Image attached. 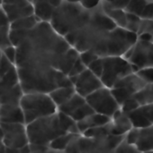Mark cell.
<instances>
[{"instance_id": "db71d44e", "label": "cell", "mask_w": 153, "mask_h": 153, "mask_svg": "<svg viewBox=\"0 0 153 153\" xmlns=\"http://www.w3.org/2000/svg\"><path fill=\"white\" fill-rule=\"evenodd\" d=\"M29 1H32V0H29Z\"/></svg>"}, {"instance_id": "f5cc1de1", "label": "cell", "mask_w": 153, "mask_h": 153, "mask_svg": "<svg viewBox=\"0 0 153 153\" xmlns=\"http://www.w3.org/2000/svg\"><path fill=\"white\" fill-rule=\"evenodd\" d=\"M147 1H149V2H150V1H153V0H147Z\"/></svg>"}, {"instance_id": "cb8c5ba5", "label": "cell", "mask_w": 153, "mask_h": 153, "mask_svg": "<svg viewBox=\"0 0 153 153\" xmlns=\"http://www.w3.org/2000/svg\"><path fill=\"white\" fill-rule=\"evenodd\" d=\"M39 22L40 21L34 15L28 16L25 18H22V19L16 20V21L11 22L10 30L27 32L30 30H32L33 27H35Z\"/></svg>"}, {"instance_id": "484cf974", "label": "cell", "mask_w": 153, "mask_h": 153, "mask_svg": "<svg viewBox=\"0 0 153 153\" xmlns=\"http://www.w3.org/2000/svg\"><path fill=\"white\" fill-rule=\"evenodd\" d=\"M127 117H128L133 128H137V129L141 130V129H144V128H147L151 126L150 121L147 119V117L142 113L141 107L139 108L133 110V112L127 114Z\"/></svg>"}, {"instance_id": "3957f363", "label": "cell", "mask_w": 153, "mask_h": 153, "mask_svg": "<svg viewBox=\"0 0 153 153\" xmlns=\"http://www.w3.org/2000/svg\"><path fill=\"white\" fill-rule=\"evenodd\" d=\"M89 9L85 8L80 4L71 3L66 0L55 9L50 24L62 37H65L85 21Z\"/></svg>"}, {"instance_id": "e575fe53", "label": "cell", "mask_w": 153, "mask_h": 153, "mask_svg": "<svg viewBox=\"0 0 153 153\" xmlns=\"http://www.w3.org/2000/svg\"><path fill=\"white\" fill-rule=\"evenodd\" d=\"M140 34H148L153 40V19H142L141 26L137 32V35Z\"/></svg>"}, {"instance_id": "f35d334b", "label": "cell", "mask_w": 153, "mask_h": 153, "mask_svg": "<svg viewBox=\"0 0 153 153\" xmlns=\"http://www.w3.org/2000/svg\"><path fill=\"white\" fill-rule=\"evenodd\" d=\"M86 69H87V66L81 62V60L78 57V59L76 61V63L73 65L72 68L70 69L69 73L68 74V77H75V76H78L82 72H84Z\"/></svg>"}, {"instance_id": "b9f144b4", "label": "cell", "mask_w": 153, "mask_h": 153, "mask_svg": "<svg viewBox=\"0 0 153 153\" xmlns=\"http://www.w3.org/2000/svg\"><path fill=\"white\" fill-rule=\"evenodd\" d=\"M66 1L71 3H78L87 9H92L99 5L102 0H66Z\"/></svg>"}, {"instance_id": "603a6c76", "label": "cell", "mask_w": 153, "mask_h": 153, "mask_svg": "<svg viewBox=\"0 0 153 153\" xmlns=\"http://www.w3.org/2000/svg\"><path fill=\"white\" fill-rule=\"evenodd\" d=\"M85 103H86V99L78 95V93H75L69 100H67L65 103L58 107V111L67 116H70L74 111H76L78 108H80Z\"/></svg>"}, {"instance_id": "2e32d148", "label": "cell", "mask_w": 153, "mask_h": 153, "mask_svg": "<svg viewBox=\"0 0 153 153\" xmlns=\"http://www.w3.org/2000/svg\"><path fill=\"white\" fill-rule=\"evenodd\" d=\"M145 85H146V83L135 73H133V74L122 78L121 80H119L114 85L113 88H118V87L126 88L127 90L132 91L133 94H135L139 91H141Z\"/></svg>"}, {"instance_id": "7bdbcfd3", "label": "cell", "mask_w": 153, "mask_h": 153, "mask_svg": "<svg viewBox=\"0 0 153 153\" xmlns=\"http://www.w3.org/2000/svg\"><path fill=\"white\" fill-rule=\"evenodd\" d=\"M142 19H153V1L148 2L142 13L141 14Z\"/></svg>"}, {"instance_id": "ee69618b", "label": "cell", "mask_w": 153, "mask_h": 153, "mask_svg": "<svg viewBox=\"0 0 153 153\" xmlns=\"http://www.w3.org/2000/svg\"><path fill=\"white\" fill-rule=\"evenodd\" d=\"M141 109L142 113L144 114V116L147 117V119L150 121V123L153 125V103L145 105V106H142Z\"/></svg>"}, {"instance_id": "f907efd6", "label": "cell", "mask_w": 153, "mask_h": 153, "mask_svg": "<svg viewBox=\"0 0 153 153\" xmlns=\"http://www.w3.org/2000/svg\"><path fill=\"white\" fill-rule=\"evenodd\" d=\"M142 153H153V151H148V152H143Z\"/></svg>"}, {"instance_id": "8992f818", "label": "cell", "mask_w": 153, "mask_h": 153, "mask_svg": "<svg viewBox=\"0 0 153 153\" xmlns=\"http://www.w3.org/2000/svg\"><path fill=\"white\" fill-rule=\"evenodd\" d=\"M103 72L100 77L104 87L112 89L122 78L133 73L132 65L124 56L102 57Z\"/></svg>"}, {"instance_id": "1f68e13d", "label": "cell", "mask_w": 153, "mask_h": 153, "mask_svg": "<svg viewBox=\"0 0 153 153\" xmlns=\"http://www.w3.org/2000/svg\"><path fill=\"white\" fill-rule=\"evenodd\" d=\"M142 22V18L136 14L126 13V23L124 29L127 30L137 34Z\"/></svg>"}, {"instance_id": "4dcf8cb0", "label": "cell", "mask_w": 153, "mask_h": 153, "mask_svg": "<svg viewBox=\"0 0 153 153\" xmlns=\"http://www.w3.org/2000/svg\"><path fill=\"white\" fill-rule=\"evenodd\" d=\"M94 113H95V111L93 110V108L86 102L84 105H82L80 108H78L76 111H74L69 117L75 122H79V121L85 119L86 117L93 115Z\"/></svg>"}, {"instance_id": "8d00e7d4", "label": "cell", "mask_w": 153, "mask_h": 153, "mask_svg": "<svg viewBox=\"0 0 153 153\" xmlns=\"http://www.w3.org/2000/svg\"><path fill=\"white\" fill-rule=\"evenodd\" d=\"M87 69L90 72H92L96 76H97L100 79L101 74H102V72H103V61H102V57H98L95 61H93L87 66Z\"/></svg>"}, {"instance_id": "5b68a950", "label": "cell", "mask_w": 153, "mask_h": 153, "mask_svg": "<svg viewBox=\"0 0 153 153\" xmlns=\"http://www.w3.org/2000/svg\"><path fill=\"white\" fill-rule=\"evenodd\" d=\"M19 107L22 109L24 125H28L39 118L57 113V106L47 93H23Z\"/></svg>"}, {"instance_id": "6da1fadb", "label": "cell", "mask_w": 153, "mask_h": 153, "mask_svg": "<svg viewBox=\"0 0 153 153\" xmlns=\"http://www.w3.org/2000/svg\"><path fill=\"white\" fill-rule=\"evenodd\" d=\"M72 47L50 22H39L15 46L16 68L59 71L61 59Z\"/></svg>"}, {"instance_id": "d4e9b609", "label": "cell", "mask_w": 153, "mask_h": 153, "mask_svg": "<svg viewBox=\"0 0 153 153\" xmlns=\"http://www.w3.org/2000/svg\"><path fill=\"white\" fill-rule=\"evenodd\" d=\"M23 91L20 83L0 96V105H19Z\"/></svg>"}, {"instance_id": "bcb514c9", "label": "cell", "mask_w": 153, "mask_h": 153, "mask_svg": "<svg viewBox=\"0 0 153 153\" xmlns=\"http://www.w3.org/2000/svg\"><path fill=\"white\" fill-rule=\"evenodd\" d=\"M5 153H31L29 144L19 149H14V148H5Z\"/></svg>"}, {"instance_id": "836d02e7", "label": "cell", "mask_w": 153, "mask_h": 153, "mask_svg": "<svg viewBox=\"0 0 153 153\" xmlns=\"http://www.w3.org/2000/svg\"><path fill=\"white\" fill-rule=\"evenodd\" d=\"M140 107H141V106H140V104L137 102V100H136L133 97H132V98H130L129 100H127L126 101H124V102L120 106V110H121L124 114L127 115V114L133 112V110L139 108Z\"/></svg>"}, {"instance_id": "60d3db41", "label": "cell", "mask_w": 153, "mask_h": 153, "mask_svg": "<svg viewBox=\"0 0 153 153\" xmlns=\"http://www.w3.org/2000/svg\"><path fill=\"white\" fill-rule=\"evenodd\" d=\"M2 54L5 56V57L10 62L12 63L14 65V63H15V58H16V49H15V47H14L13 45L5 48V49H3L2 51Z\"/></svg>"}, {"instance_id": "4fadbf2b", "label": "cell", "mask_w": 153, "mask_h": 153, "mask_svg": "<svg viewBox=\"0 0 153 153\" xmlns=\"http://www.w3.org/2000/svg\"><path fill=\"white\" fill-rule=\"evenodd\" d=\"M0 123L24 124V118L19 105H0Z\"/></svg>"}, {"instance_id": "f1b7e54d", "label": "cell", "mask_w": 153, "mask_h": 153, "mask_svg": "<svg viewBox=\"0 0 153 153\" xmlns=\"http://www.w3.org/2000/svg\"><path fill=\"white\" fill-rule=\"evenodd\" d=\"M82 134L86 138H92V139L107 136L110 134V123L108 125L104 126L90 128V129L85 131Z\"/></svg>"}, {"instance_id": "c3c4849f", "label": "cell", "mask_w": 153, "mask_h": 153, "mask_svg": "<svg viewBox=\"0 0 153 153\" xmlns=\"http://www.w3.org/2000/svg\"><path fill=\"white\" fill-rule=\"evenodd\" d=\"M46 153H64V152H59V151H54V150H51L49 148V150L47 151Z\"/></svg>"}, {"instance_id": "7c38bea8", "label": "cell", "mask_w": 153, "mask_h": 153, "mask_svg": "<svg viewBox=\"0 0 153 153\" xmlns=\"http://www.w3.org/2000/svg\"><path fill=\"white\" fill-rule=\"evenodd\" d=\"M133 126L127 117L120 109L115 112L112 117L110 123V134L115 136H124L131 129Z\"/></svg>"}, {"instance_id": "f6af8a7d", "label": "cell", "mask_w": 153, "mask_h": 153, "mask_svg": "<svg viewBox=\"0 0 153 153\" xmlns=\"http://www.w3.org/2000/svg\"><path fill=\"white\" fill-rule=\"evenodd\" d=\"M130 0H114L113 3L108 4L110 6L114 7V8H118V9H122L124 10L126 8V6L128 5Z\"/></svg>"}, {"instance_id": "8fae6325", "label": "cell", "mask_w": 153, "mask_h": 153, "mask_svg": "<svg viewBox=\"0 0 153 153\" xmlns=\"http://www.w3.org/2000/svg\"><path fill=\"white\" fill-rule=\"evenodd\" d=\"M1 7L10 22L33 15V7L29 0H3Z\"/></svg>"}, {"instance_id": "7dc6e473", "label": "cell", "mask_w": 153, "mask_h": 153, "mask_svg": "<svg viewBox=\"0 0 153 153\" xmlns=\"http://www.w3.org/2000/svg\"><path fill=\"white\" fill-rule=\"evenodd\" d=\"M3 137H4V134H3V130L0 126V146H4L3 144Z\"/></svg>"}, {"instance_id": "5bb4252c", "label": "cell", "mask_w": 153, "mask_h": 153, "mask_svg": "<svg viewBox=\"0 0 153 153\" xmlns=\"http://www.w3.org/2000/svg\"><path fill=\"white\" fill-rule=\"evenodd\" d=\"M112 118L101 114L94 113L93 115L86 117L85 119L77 122V126L78 129L79 134H83L85 131L90 129V128H95L98 126H104L106 125H108L111 123Z\"/></svg>"}, {"instance_id": "83f0119b", "label": "cell", "mask_w": 153, "mask_h": 153, "mask_svg": "<svg viewBox=\"0 0 153 153\" xmlns=\"http://www.w3.org/2000/svg\"><path fill=\"white\" fill-rule=\"evenodd\" d=\"M57 113H58L60 126L66 133H72V134H80L78 132V126H77V122H75L69 116L62 114L59 111Z\"/></svg>"}, {"instance_id": "816d5d0a", "label": "cell", "mask_w": 153, "mask_h": 153, "mask_svg": "<svg viewBox=\"0 0 153 153\" xmlns=\"http://www.w3.org/2000/svg\"><path fill=\"white\" fill-rule=\"evenodd\" d=\"M2 2H3V0H0V7H1V5H2Z\"/></svg>"}, {"instance_id": "9a60e30c", "label": "cell", "mask_w": 153, "mask_h": 153, "mask_svg": "<svg viewBox=\"0 0 153 153\" xmlns=\"http://www.w3.org/2000/svg\"><path fill=\"white\" fill-rule=\"evenodd\" d=\"M33 7V15L40 21L50 22L55 8L50 3V0H32Z\"/></svg>"}, {"instance_id": "ffe728a7", "label": "cell", "mask_w": 153, "mask_h": 153, "mask_svg": "<svg viewBox=\"0 0 153 153\" xmlns=\"http://www.w3.org/2000/svg\"><path fill=\"white\" fill-rule=\"evenodd\" d=\"M101 5L106 15L115 23L117 27L124 28L126 23V12L122 9L114 8L107 3L101 1Z\"/></svg>"}, {"instance_id": "30bf717a", "label": "cell", "mask_w": 153, "mask_h": 153, "mask_svg": "<svg viewBox=\"0 0 153 153\" xmlns=\"http://www.w3.org/2000/svg\"><path fill=\"white\" fill-rule=\"evenodd\" d=\"M74 86L76 93L86 98L98 89L104 87L100 79L96 76L87 68L79 75L75 77H69Z\"/></svg>"}, {"instance_id": "74e56055", "label": "cell", "mask_w": 153, "mask_h": 153, "mask_svg": "<svg viewBox=\"0 0 153 153\" xmlns=\"http://www.w3.org/2000/svg\"><path fill=\"white\" fill-rule=\"evenodd\" d=\"M139 134H140V129L137 128H132L125 135H124V142L127 144L130 145H134L136 144L138 138H139Z\"/></svg>"}, {"instance_id": "ac0fdd59", "label": "cell", "mask_w": 153, "mask_h": 153, "mask_svg": "<svg viewBox=\"0 0 153 153\" xmlns=\"http://www.w3.org/2000/svg\"><path fill=\"white\" fill-rule=\"evenodd\" d=\"M10 25L11 22L5 13L0 7V50L11 46L10 41Z\"/></svg>"}, {"instance_id": "ba28073f", "label": "cell", "mask_w": 153, "mask_h": 153, "mask_svg": "<svg viewBox=\"0 0 153 153\" xmlns=\"http://www.w3.org/2000/svg\"><path fill=\"white\" fill-rule=\"evenodd\" d=\"M85 99L86 102L93 108L95 113L101 114L111 118L115 112L120 109V105L115 100L110 89L106 87L98 89Z\"/></svg>"}, {"instance_id": "d6986e66", "label": "cell", "mask_w": 153, "mask_h": 153, "mask_svg": "<svg viewBox=\"0 0 153 153\" xmlns=\"http://www.w3.org/2000/svg\"><path fill=\"white\" fill-rule=\"evenodd\" d=\"M135 147L141 152L153 151V125L140 130L139 138Z\"/></svg>"}, {"instance_id": "f546056e", "label": "cell", "mask_w": 153, "mask_h": 153, "mask_svg": "<svg viewBox=\"0 0 153 153\" xmlns=\"http://www.w3.org/2000/svg\"><path fill=\"white\" fill-rule=\"evenodd\" d=\"M112 95L114 96L115 100H116V102L121 106L124 101H126L127 100H129L130 98L133 97V93L132 91H130L129 90H127L126 88H123V87H118V88H112L110 89Z\"/></svg>"}, {"instance_id": "52a82bcc", "label": "cell", "mask_w": 153, "mask_h": 153, "mask_svg": "<svg viewBox=\"0 0 153 153\" xmlns=\"http://www.w3.org/2000/svg\"><path fill=\"white\" fill-rule=\"evenodd\" d=\"M124 57L132 65L133 73L143 68L153 67V42L137 39Z\"/></svg>"}, {"instance_id": "d590c367", "label": "cell", "mask_w": 153, "mask_h": 153, "mask_svg": "<svg viewBox=\"0 0 153 153\" xmlns=\"http://www.w3.org/2000/svg\"><path fill=\"white\" fill-rule=\"evenodd\" d=\"M146 84L153 83V67H148L139 70L135 73Z\"/></svg>"}, {"instance_id": "277c9868", "label": "cell", "mask_w": 153, "mask_h": 153, "mask_svg": "<svg viewBox=\"0 0 153 153\" xmlns=\"http://www.w3.org/2000/svg\"><path fill=\"white\" fill-rule=\"evenodd\" d=\"M26 134L29 144L49 146L53 140L67 133L61 128L58 113H55L26 125Z\"/></svg>"}, {"instance_id": "44dd1931", "label": "cell", "mask_w": 153, "mask_h": 153, "mask_svg": "<svg viewBox=\"0 0 153 153\" xmlns=\"http://www.w3.org/2000/svg\"><path fill=\"white\" fill-rule=\"evenodd\" d=\"M79 137H80V134L67 133L65 134L59 136L55 140H53L49 144V148L51 150H54V151L64 152L72 143H74Z\"/></svg>"}, {"instance_id": "e0dca14e", "label": "cell", "mask_w": 153, "mask_h": 153, "mask_svg": "<svg viewBox=\"0 0 153 153\" xmlns=\"http://www.w3.org/2000/svg\"><path fill=\"white\" fill-rule=\"evenodd\" d=\"M75 93L76 91L74 89V86H68V87L56 88L50 92H49L48 94L58 108V107H60L67 100H69Z\"/></svg>"}, {"instance_id": "ab89813d", "label": "cell", "mask_w": 153, "mask_h": 153, "mask_svg": "<svg viewBox=\"0 0 153 153\" xmlns=\"http://www.w3.org/2000/svg\"><path fill=\"white\" fill-rule=\"evenodd\" d=\"M96 58H98V56L96 55H95L94 53L90 52V51H84V52L79 53V59L87 66V68Z\"/></svg>"}, {"instance_id": "4316f807", "label": "cell", "mask_w": 153, "mask_h": 153, "mask_svg": "<svg viewBox=\"0 0 153 153\" xmlns=\"http://www.w3.org/2000/svg\"><path fill=\"white\" fill-rule=\"evenodd\" d=\"M140 106H145L153 103V83L146 84L141 91L133 95Z\"/></svg>"}, {"instance_id": "9c48e42d", "label": "cell", "mask_w": 153, "mask_h": 153, "mask_svg": "<svg viewBox=\"0 0 153 153\" xmlns=\"http://www.w3.org/2000/svg\"><path fill=\"white\" fill-rule=\"evenodd\" d=\"M3 130V144L5 148L19 149L29 144L24 124L0 123Z\"/></svg>"}, {"instance_id": "d6a6232c", "label": "cell", "mask_w": 153, "mask_h": 153, "mask_svg": "<svg viewBox=\"0 0 153 153\" xmlns=\"http://www.w3.org/2000/svg\"><path fill=\"white\" fill-rule=\"evenodd\" d=\"M149 1L147 0H130L128 5L124 9L126 13H133L141 17V14L142 13L146 4Z\"/></svg>"}, {"instance_id": "7a4b0ae2", "label": "cell", "mask_w": 153, "mask_h": 153, "mask_svg": "<svg viewBox=\"0 0 153 153\" xmlns=\"http://www.w3.org/2000/svg\"><path fill=\"white\" fill-rule=\"evenodd\" d=\"M115 27L100 4L90 9L84 22L64 38L78 53L90 51L98 57H106V43L111 30Z\"/></svg>"}, {"instance_id": "7402d4cb", "label": "cell", "mask_w": 153, "mask_h": 153, "mask_svg": "<svg viewBox=\"0 0 153 153\" xmlns=\"http://www.w3.org/2000/svg\"><path fill=\"white\" fill-rule=\"evenodd\" d=\"M19 84V78L15 66L14 65L1 79H0V96Z\"/></svg>"}, {"instance_id": "681fc988", "label": "cell", "mask_w": 153, "mask_h": 153, "mask_svg": "<svg viewBox=\"0 0 153 153\" xmlns=\"http://www.w3.org/2000/svg\"><path fill=\"white\" fill-rule=\"evenodd\" d=\"M102 1L105 2V3H108V4H111V3L114 2V0H102Z\"/></svg>"}]
</instances>
